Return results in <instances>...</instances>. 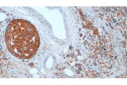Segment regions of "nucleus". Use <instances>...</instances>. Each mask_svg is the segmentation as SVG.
Wrapping results in <instances>:
<instances>
[{"label":"nucleus","mask_w":127,"mask_h":85,"mask_svg":"<svg viewBox=\"0 0 127 85\" xmlns=\"http://www.w3.org/2000/svg\"><path fill=\"white\" fill-rule=\"evenodd\" d=\"M6 42L9 52L21 59L33 56L39 45L36 29L26 20H14L6 31Z\"/></svg>","instance_id":"f257e3e1"}]
</instances>
